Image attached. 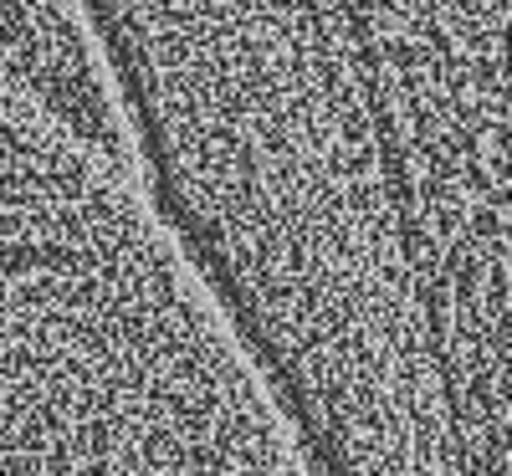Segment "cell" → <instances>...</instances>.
<instances>
[{"label":"cell","mask_w":512,"mask_h":476,"mask_svg":"<svg viewBox=\"0 0 512 476\" xmlns=\"http://www.w3.org/2000/svg\"><path fill=\"white\" fill-rule=\"evenodd\" d=\"M67 6L313 476H507V0Z\"/></svg>","instance_id":"cell-1"}]
</instances>
